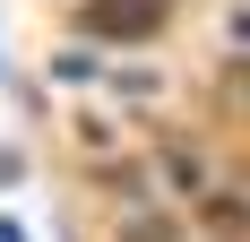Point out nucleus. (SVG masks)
Listing matches in <instances>:
<instances>
[{"instance_id": "1", "label": "nucleus", "mask_w": 250, "mask_h": 242, "mask_svg": "<svg viewBox=\"0 0 250 242\" xmlns=\"http://www.w3.org/2000/svg\"><path fill=\"white\" fill-rule=\"evenodd\" d=\"M164 18H173V0H86V35H104V44H147Z\"/></svg>"}, {"instance_id": "2", "label": "nucleus", "mask_w": 250, "mask_h": 242, "mask_svg": "<svg viewBox=\"0 0 250 242\" xmlns=\"http://www.w3.org/2000/svg\"><path fill=\"white\" fill-rule=\"evenodd\" d=\"M207 234H250V199H207Z\"/></svg>"}, {"instance_id": "3", "label": "nucleus", "mask_w": 250, "mask_h": 242, "mask_svg": "<svg viewBox=\"0 0 250 242\" xmlns=\"http://www.w3.org/2000/svg\"><path fill=\"white\" fill-rule=\"evenodd\" d=\"M121 242H181V225H173V217H129Z\"/></svg>"}]
</instances>
